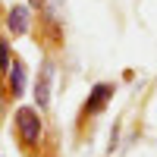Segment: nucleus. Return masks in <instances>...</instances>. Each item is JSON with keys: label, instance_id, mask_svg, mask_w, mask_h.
Returning a JSON list of instances; mask_svg holds the SVG:
<instances>
[{"label": "nucleus", "instance_id": "f257e3e1", "mask_svg": "<svg viewBox=\"0 0 157 157\" xmlns=\"http://www.w3.org/2000/svg\"><path fill=\"white\" fill-rule=\"evenodd\" d=\"M13 132L22 151H38L44 141V113L35 107V104H22V107L13 110Z\"/></svg>", "mask_w": 157, "mask_h": 157}, {"label": "nucleus", "instance_id": "1a4fd4ad", "mask_svg": "<svg viewBox=\"0 0 157 157\" xmlns=\"http://www.w3.org/2000/svg\"><path fill=\"white\" fill-rule=\"evenodd\" d=\"M0 10H3V6H0Z\"/></svg>", "mask_w": 157, "mask_h": 157}, {"label": "nucleus", "instance_id": "20e7f679", "mask_svg": "<svg viewBox=\"0 0 157 157\" xmlns=\"http://www.w3.org/2000/svg\"><path fill=\"white\" fill-rule=\"evenodd\" d=\"M32 6L29 3H13L10 10H6V16H3V29H6V35L10 38H25L32 32V22H35V16H32Z\"/></svg>", "mask_w": 157, "mask_h": 157}, {"label": "nucleus", "instance_id": "423d86ee", "mask_svg": "<svg viewBox=\"0 0 157 157\" xmlns=\"http://www.w3.org/2000/svg\"><path fill=\"white\" fill-rule=\"evenodd\" d=\"M10 63H13V44H10V38L3 35V38H0V78L6 75Z\"/></svg>", "mask_w": 157, "mask_h": 157}, {"label": "nucleus", "instance_id": "0eeeda50", "mask_svg": "<svg viewBox=\"0 0 157 157\" xmlns=\"http://www.w3.org/2000/svg\"><path fill=\"white\" fill-rule=\"evenodd\" d=\"M116 148H120V126L110 129V145H107V154H113Z\"/></svg>", "mask_w": 157, "mask_h": 157}, {"label": "nucleus", "instance_id": "6e6552de", "mask_svg": "<svg viewBox=\"0 0 157 157\" xmlns=\"http://www.w3.org/2000/svg\"><path fill=\"white\" fill-rule=\"evenodd\" d=\"M41 3H44V0H29V6H32V10H41Z\"/></svg>", "mask_w": 157, "mask_h": 157}, {"label": "nucleus", "instance_id": "39448f33", "mask_svg": "<svg viewBox=\"0 0 157 157\" xmlns=\"http://www.w3.org/2000/svg\"><path fill=\"white\" fill-rule=\"evenodd\" d=\"M3 88H6V98H22L25 88H29V66L19 54H13V63L3 75Z\"/></svg>", "mask_w": 157, "mask_h": 157}, {"label": "nucleus", "instance_id": "f03ea898", "mask_svg": "<svg viewBox=\"0 0 157 157\" xmlns=\"http://www.w3.org/2000/svg\"><path fill=\"white\" fill-rule=\"evenodd\" d=\"M113 98H116V85L113 82H94L91 91H88V98L82 101V107H78V126L88 123V120H98L101 113H107Z\"/></svg>", "mask_w": 157, "mask_h": 157}, {"label": "nucleus", "instance_id": "7ed1b4c3", "mask_svg": "<svg viewBox=\"0 0 157 157\" xmlns=\"http://www.w3.org/2000/svg\"><path fill=\"white\" fill-rule=\"evenodd\" d=\"M54 78H57V60L44 57L41 66H38L35 82H32V98H35V107L41 113L50 110V101H54Z\"/></svg>", "mask_w": 157, "mask_h": 157}]
</instances>
